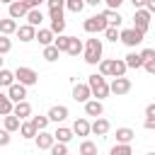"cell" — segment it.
Wrapping results in <instances>:
<instances>
[{
	"mask_svg": "<svg viewBox=\"0 0 155 155\" xmlns=\"http://www.w3.org/2000/svg\"><path fill=\"white\" fill-rule=\"evenodd\" d=\"M102 53H104V48H102V39L92 36V39H87V41L82 44V58H85L87 65H97V63L102 61Z\"/></svg>",
	"mask_w": 155,
	"mask_h": 155,
	"instance_id": "6da1fadb",
	"label": "cell"
},
{
	"mask_svg": "<svg viewBox=\"0 0 155 155\" xmlns=\"http://www.w3.org/2000/svg\"><path fill=\"white\" fill-rule=\"evenodd\" d=\"M87 87H90V94L94 97V99H104V97H109V82H107V78H102L99 73H94V75H90L87 78Z\"/></svg>",
	"mask_w": 155,
	"mask_h": 155,
	"instance_id": "7a4b0ae2",
	"label": "cell"
},
{
	"mask_svg": "<svg viewBox=\"0 0 155 155\" xmlns=\"http://www.w3.org/2000/svg\"><path fill=\"white\" fill-rule=\"evenodd\" d=\"M15 82H19V85H24V87H29V85H36V82H39V73H36L34 68L19 65V68L15 70Z\"/></svg>",
	"mask_w": 155,
	"mask_h": 155,
	"instance_id": "3957f363",
	"label": "cell"
},
{
	"mask_svg": "<svg viewBox=\"0 0 155 155\" xmlns=\"http://www.w3.org/2000/svg\"><path fill=\"white\" fill-rule=\"evenodd\" d=\"M143 39H145V34L136 31L133 27H131V29H121V31H119V41H121V44H126L128 48L140 46V44H143Z\"/></svg>",
	"mask_w": 155,
	"mask_h": 155,
	"instance_id": "277c9868",
	"label": "cell"
},
{
	"mask_svg": "<svg viewBox=\"0 0 155 155\" xmlns=\"http://www.w3.org/2000/svg\"><path fill=\"white\" fill-rule=\"evenodd\" d=\"M150 12L145 10V7H140V10H136V15H133V29L136 31H140V34H145L148 31V27H150Z\"/></svg>",
	"mask_w": 155,
	"mask_h": 155,
	"instance_id": "5b68a950",
	"label": "cell"
},
{
	"mask_svg": "<svg viewBox=\"0 0 155 155\" xmlns=\"http://www.w3.org/2000/svg\"><path fill=\"white\" fill-rule=\"evenodd\" d=\"M82 29H85L87 34H99V31L107 29V22H104L102 15H92V17H87V19L82 22Z\"/></svg>",
	"mask_w": 155,
	"mask_h": 155,
	"instance_id": "8992f818",
	"label": "cell"
},
{
	"mask_svg": "<svg viewBox=\"0 0 155 155\" xmlns=\"http://www.w3.org/2000/svg\"><path fill=\"white\" fill-rule=\"evenodd\" d=\"M109 92H114L116 97H121V94H128L131 92V80L124 75V78H114L111 80V85H109Z\"/></svg>",
	"mask_w": 155,
	"mask_h": 155,
	"instance_id": "52a82bcc",
	"label": "cell"
},
{
	"mask_svg": "<svg viewBox=\"0 0 155 155\" xmlns=\"http://www.w3.org/2000/svg\"><path fill=\"white\" fill-rule=\"evenodd\" d=\"M7 99L12 102V104H17V102H24V97H27V87L24 85H19V82H12L10 87H7Z\"/></svg>",
	"mask_w": 155,
	"mask_h": 155,
	"instance_id": "ba28073f",
	"label": "cell"
},
{
	"mask_svg": "<svg viewBox=\"0 0 155 155\" xmlns=\"http://www.w3.org/2000/svg\"><path fill=\"white\" fill-rule=\"evenodd\" d=\"M48 17H51V34L53 36H58V34H63L65 31V19H63V12H48Z\"/></svg>",
	"mask_w": 155,
	"mask_h": 155,
	"instance_id": "9c48e42d",
	"label": "cell"
},
{
	"mask_svg": "<svg viewBox=\"0 0 155 155\" xmlns=\"http://www.w3.org/2000/svg\"><path fill=\"white\" fill-rule=\"evenodd\" d=\"M7 17H10V19H15V22L27 17V7L22 5V0H15V2H10V5H7Z\"/></svg>",
	"mask_w": 155,
	"mask_h": 155,
	"instance_id": "30bf717a",
	"label": "cell"
},
{
	"mask_svg": "<svg viewBox=\"0 0 155 155\" xmlns=\"http://www.w3.org/2000/svg\"><path fill=\"white\" fill-rule=\"evenodd\" d=\"M90 97H92V94H90V87H87V82H75V85H73V99H75V102L85 104Z\"/></svg>",
	"mask_w": 155,
	"mask_h": 155,
	"instance_id": "8fae6325",
	"label": "cell"
},
{
	"mask_svg": "<svg viewBox=\"0 0 155 155\" xmlns=\"http://www.w3.org/2000/svg\"><path fill=\"white\" fill-rule=\"evenodd\" d=\"M46 119H48V121H56V124L65 121V119H68V107H63V104H53V107L48 109Z\"/></svg>",
	"mask_w": 155,
	"mask_h": 155,
	"instance_id": "7c38bea8",
	"label": "cell"
},
{
	"mask_svg": "<svg viewBox=\"0 0 155 155\" xmlns=\"http://www.w3.org/2000/svg\"><path fill=\"white\" fill-rule=\"evenodd\" d=\"M126 63L121 58H109V78H124L126 75Z\"/></svg>",
	"mask_w": 155,
	"mask_h": 155,
	"instance_id": "4fadbf2b",
	"label": "cell"
},
{
	"mask_svg": "<svg viewBox=\"0 0 155 155\" xmlns=\"http://www.w3.org/2000/svg\"><path fill=\"white\" fill-rule=\"evenodd\" d=\"M34 143H36L39 150H48L56 140H53V133H48V131H39V133L34 136Z\"/></svg>",
	"mask_w": 155,
	"mask_h": 155,
	"instance_id": "5bb4252c",
	"label": "cell"
},
{
	"mask_svg": "<svg viewBox=\"0 0 155 155\" xmlns=\"http://www.w3.org/2000/svg\"><path fill=\"white\" fill-rule=\"evenodd\" d=\"M12 114L19 119V121H24V119H29L31 116V104L24 99V102H17V104H12Z\"/></svg>",
	"mask_w": 155,
	"mask_h": 155,
	"instance_id": "9a60e30c",
	"label": "cell"
},
{
	"mask_svg": "<svg viewBox=\"0 0 155 155\" xmlns=\"http://www.w3.org/2000/svg\"><path fill=\"white\" fill-rule=\"evenodd\" d=\"M109 128H111V126H109V121H107L104 116H97V119L90 124V133H97V136H107Z\"/></svg>",
	"mask_w": 155,
	"mask_h": 155,
	"instance_id": "2e32d148",
	"label": "cell"
},
{
	"mask_svg": "<svg viewBox=\"0 0 155 155\" xmlns=\"http://www.w3.org/2000/svg\"><path fill=\"white\" fill-rule=\"evenodd\" d=\"M85 114L97 119V116H102V114H104V104H102L99 99H87V102H85Z\"/></svg>",
	"mask_w": 155,
	"mask_h": 155,
	"instance_id": "e0dca14e",
	"label": "cell"
},
{
	"mask_svg": "<svg viewBox=\"0 0 155 155\" xmlns=\"http://www.w3.org/2000/svg\"><path fill=\"white\" fill-rule=\"evenodd\" d=\"M102 17H104V22H107V27H121V22H124V17L119 15V10H104L102 12Z\"/></svg>",
	"mask_w": 155,
	"mask_h": 155,
	"instance_id": "ac0fdd59",
	"label": "cell"
},
{
	"mask_svg": "<svg viewBox=\"0 0 155 155\" xmlns=\"http://www.w3.org/2000/svg\"><path fill=\"white\" fill-rule=\"evenodd\" d=\"M27 24L34 27V29H41V22H44V12L41 10H27Z\"/></svg>",
	"mask_w": 155,
	"mask_h": 155,
	"instance_id": "d6986e66",
	"label": "cell"
},
{
	"mask_svg": "<svg viewBox=\"0 0 155 155\" xmlns=\"http://www.w3.org/2000/svg\"><path fill=\"white\" fill-rule=\"evenodd\" d=\"M15 34H17V39H19V41H24V44H27V41H34L36 29H34V27H29V24H22V27H17V31H15Z\"/></svg>",
	"mask_w": 155,
	"mask_h": 155,
	"instance_id": "ffe728a7",
	"label": "cell"
},
{
	"mask_svg": "<svg viewBox=\"0 0 155 155\" xmlns=\"http://www.w3.org/2000/svg\"><path fill=\"white\" fill-rule=\"evenodd\" d=\"M70 131H73V136H90V121L80 116V119H75V124H73Z\"/></svg>",
	"mask_w": 155,
	"mask_h": 155,
	"instance_id": "44dd1931",
	"label": "cell"
},
{
	"mask_svg": "<svg viewBox=\"0 0 155 155\" xmlns=\"http://www.w3.org/2000/svg\"><path fill=\"white\" fill-rule=\"evenodd\" d=\"M19 119L15 116V114H7V116H2V128L7 131V133H15V131H19Z\"/></svg>",
	"mask_w": 155,
	"mask_h": 155,
	"instance_id": "7402d4cb",
	"label": "cell"
},
{
	"mask_svg": "<svg viewBox=\"0 0 155 155\" xmlns=\"http://www.w3.org/2000/svg\"><path fill=\"white\" fill-rule=\"evenodd\" d=\"M53 140H56V143H65V145H68V143L73 140V131H70V128H65V126H61V128H56V131H53Z\"/></svg>",
	"mask_w": 155,
	"mask_h": 155,
	"instance_id": "603a6c76",
	"label": "cell"
},
{
	"mask_svg": "<svg viewBox=\"0 0 155 155\" xmlns=\"http://www.w3.org/2000/svg\"><path fill=\"white\" fill-rule=\"evenodd\" d=\"M133 138H136V131L133 128H128V126L116 128V143H131Z\"/></svg>",
	"mask_w": 155,
	"mask_h": 155,
	"instance_id": "cb8c5ba5",
	"label": "cell"
},
{
	"mask_svg": "<svg viewBox=\"0 0 155 155\" xmlns=\"http://www.w3.org/2000/svg\"><path fill=\"white\" fill-rule=\"evenodd\" d=\"M17 27H19V24H17L15 19H10V17L0 19V34H2V36H10V34H15V31H17Z\"/></svg>",
	"mask_w": 155,
	"mask_h": 155,
	"instance_id": "d4e9b609",
	"label": "cell"
},
{
	"mask_svg": "<svg viewBox=\"0 0 155 155\" xmlns=\"http://www.w3.org/2000/svg\"><path fill=\"white\" fill-rule=\"evenodd\" d=\"M34 39H36L41 46H51V44H53V34H51V29H36Z\"/></svg>",
	"mask_w": 155,
	"mask_h": 155,
	"instance_id": "484cf974",
	"label": "cell"
},
{
	"mask_svg": "<svg viewBox=\"0 0 155 155\" xmlns=\"http://www.w3.org/2000/svg\"><path fill=\"white\" fill-rule=\"evenodd\" d=\"M19 133H22V138L31 140V138H34V136H36L39 131L34 128V124H31V121H22V124H19Z\"/></svg>",
	"mask_w": 155,
	"mask_h": 155,
	"instance_id": "4316f807",
	"label": "cell"
},
{
	"mask_svg": "<svg viewBox=\"0 0 155 155\" xmlns=\"http://www.w3.org/2000/svg\"><path fill=\"white\" fill-rule=\"evenodd\" d=\"M68 44H70V36H68V34L53 36V46L58 48V53H65V51H68Z\"/></svg>",
	"mask_w": 155,
	"mask_h": 155,
	"instance_id": "83f0119b",
	"label": "cell"
},
{
	"mask_svg": "<svg viewBox=\"0 0 155 155\" xmlns=\"http://www.w3.org/2000/svg\"><path fill=\"white\" fill-rule=\"evenodd\" d=\"M68 56H80L82 53V41L78 39V36H70V44H68V51H65Z\"/></svg>",
	"mask_w": 155,
	"mask_h": 155,
	"instance_id": "f1b7e54d",
	"label": "cell"
},
{
	"mask_svg": "<svg viewBox=\"0 0 155 155\" xmlns=\"http://www.w3.org/2000/svg\"><path fill=\"white\" fill-rule=\"evenodd\" d=\"M109 155H133V148H131V143H116L109 150Z\"/></svg>",
	"mask_w": 155,
	"mask_h": 155,
	"instance_id": "f546056e",
	"label": "cell"
},
{
	"mask_svg": "<svg viewBox=\"0 0 155 155\" xmlns=\"http://www.w3.org/2000/svg\"><path fill=\"white\" fill-rule=\"evenodd\" d=\"M58 56H61V53H58V48H56L53 44H51V46H44V53H41V58H44V61L53 63V61H58Z\"/></svg>",
	"mask_w": 155,
	"mask_h": 155,
	"instance_id": "4dcf8cb0",
	"label": "cell"
},
{
	"mask_svg": "<svg viewBox=\"0 0 155 155\" xmlns=\"http://www.w3.org/2000/svg\"><path fill=\"white\" fill-rule=\"evenodd\" d=\"M15 82V73L7 68H0V87H10Z\"/></svg>",
	"mask_w": 155,
	"mask_h": 155,
	"instance_id": "1f68e13d",
	"label": "cell"
},
{
	"mask_svg": "<svg viewBox=\"0 0 155 155\" xmlns=\"http://www.w3.org/2000/svg\"><path fill=\"white\" fill-rule=\"evenodd\" d=\"M124 63H126V68H143V61H140V56L138 53H128L126 58H124Z\"/></svg>",
	"mask_w": 155,
	"mask_h": 155,
	"instance_id": "d6a6232c",
	"label": "cell"
},
{
	"mask_svg": "<svg viewBox=\"0 0 155 155\" xmlns=\"http://www.w3.org/2000/svg\"><path fill=\"white\" fill-rule=\"evenodd\" d=\"M7 114H12V102L7 99V94H2V92H0V119H2V116H7Z\"/></svg>",
	"mask_w": 155,
	"mask_h": 155,
	"instance_id": "836d02e7",
	"label": "cell"
},
{
	"mask_svg": "<svg viewBox=\"0 0 155 155\" xmlns=\"http://www.w3.org/2000/svg\"><path fill=\"white\" fill-rule=\"evenodd\" d=\"M80 155H97V143L82 140V143H80Z\"/></svg>",
	"mask_w": 155,
	"mask_h": 155,
	"instance_id": "e575fe53",
	"label": "cell"
},
{
	"mask_svg": "<svg viewBox=\"0 0 155 155\" xmlns=\"http://www.w3.org/2000/svg\"><path fill=\"white\" fill-rule=\"evenodd\" d=\"M29 121L34 124V128H36V131H46V126H48V119H46V116H41V114H39V116H31Z\"/></svg>",
	"mask_w": 155,
	"mask_h": 155,
	"instance_id": "d590c367",
	"label": "cell"
},
{
	"mask_svg": "<svg viewBox=\"0 0 155 155\" xmlns=\"http://www.w3.org/2000/svg\"><path fill=\"white\" fill-rule=\"evenodd\" d=\"M65 7H68L70 12H75V15H78V12H82L85 2H82V0H65Z\"/></svg>",
	"mask_w": 155,
	"mask_h": 155,
	"instance_id": "8d00e7d4",
	"label": "cell"
},
{
	"mask_svg": "<svg viewBox=\"0 0 155 155\" xmlns=\"http://www.w3.org/2000/svg\"><path fill=\"white\" fill-rule=\"evenodd\" d=\"M46 5H48V12H63L65 0H46Z\"/></svg>",
	"mask_w": 155,
	"mask_h": 155,
	"instance_id": "74e56055",
	"label": "cell"
},
{
	"mask_svg": "<svg viewBox=\"0 0 155 155\" xmlns=\"http://www.w3.org/2000/svg\"><path fill=\"white\" fill-rule=\"evenodd\" d=\"M10 51H12L10 36H2V34H0V56H5V53H10Z\"/></svg>",
	"mask_w": 155,
	"mask_h": 155,
	"instance_id": "f35d334b",
	"label": "cell"
},
{
	"mask_svg": "<svg viewBox=\"0 0 155 155\" xmlns=\"http://www.w3.org/2000/svg\"><path fill=\"white\" fill-rule=\"evenodd\" d=\"M48 150H51V155H68V145L65 143H53Z\"/></svg>",
	"mask_w": 155,
	"mask_h": 155,
	"instance_id": "ab89813d",
	"label": "cell"
},
{
	"mask_svg": "<svg viewBox=\"0 0 155 155\" xmlns=\"http://www.w3.org/2000/svg\"><path fill=\"white\" fill-rule=\"evenodd\" d=\"M104 36H107V41H114V44H116V41H119V29H116V27H107V29H104Z\"/></svg>",
	"mask_w": 155,
	"mask_h": 155,
	"instance_id": "60d3db41",
	"label": "cell"
},
{
	"mask_svg": "<svg viewBox=\"0 0 155 155\" xmlns=\"http://www.w3.org/2000/svg\"><path fill=\"white\" fill-rule=\"evenodd\" d=\"M97 65H99V75L102 78H109V58H102Z\"/></svg>",
	"mask_w": 155,
	"mask_h": 155,
	"instance_id": "b9f144b4",
	"label": "cell"
},
{
	"mask_svg": "<svg viewBox=\"0 0 155 155\" xmlns=\"http://www.w3.org/2000/svg\"><path fill=\"white\" fill-rule=\"evenodd\" d=\"M138 56H140V61H143V63H145V61H155V51H153V48H143Z\"/></svg>",
	"mask_w": 155,
	"mask_h": 155,
	"instance_id": "7bdbcfd3",
	"label": "cell"
},
{
	"mask_svg": "<svg viewBox=\"0 0 155 155\" xmlns=\"http://www.w3.org/2000/svg\"><path fill=\"white\" fill-rule=\"evenodd\" d=\"M10 140H12V133H7L5 128H0V148L2 145H10Z\"/></svg>",
	"mask_w": 155,
	"mask_h": 155,
	"instance_id": "ee69618b",
	"label": "cell"
},
{
	"mask_svg": "<svg viewBox=\"0 0 155 155\" xmlns=\"http://www.w3.org/2000/svg\"><path fill=\"white\" fill-rule=\"evenodd\" d=\"M41 2H46V0H22V5H24L27 10H39Z\"/></svg>",
	"mask_w": 155,
	"mask_h": 155,
	"instance_id": "f6af8a7d",
	"label": "cell"
},
{
	"mask_svg": "<svg viewBox=\"0 0 155 155\" xmlns=\"http://www.w3.org/2000/svg\"><path fill=\"white\" fill-rule=\"evenodd\" d=\"M102 2H107V10H119L124 0H102Z\"/></svg>",
	"mask_w": 155,
	"mask_h": 155,
	"instance_id": "bcb514c9",
	"label": "cell"
},
{
	"mask_svg": "<svg viewBox=\"0 0 155 155\" xmlns=\"http://www.w3.org/2000/svg\"><path fill=\"white\" fill-rule=\"evenodd\" d=\"M145 119H155V104H148L145 107Z\"/></svg>",
	"mask_w": 155,
	"mask_h": 155,
	"instance_id": "7dc6e473",
	"label": "cell"
},
{
	"mask_svg": "<svg viewBox=\"0 0 155 155\" xmlns=\"http://www.w3.org/2000/svg\"><path fill=\"white\" fill-rule=\"evenodd\" d=\"M143 68H145L148 73H155V61H145V63H143Z\"/></svg>",
	"mask_w": 155,
	"mask_h": 155,
	"instance_id": "c3c4849f",
	"label": "cell"
},
{
	"mask_svg": "<svg viewBox=\"0 0 155 155\" xmlns=\"http://www.w3.org/2000/svg\"><path fill=\"white\" fill-rule=\"evenodd\" d=\"M145 10L153 15V12H155V0H145Z\"/></svg>",
	"mask_w": 155,
	"mask_h": 155,
	"instance_id": "681fc988",
	"label": "cell"
},
{
	"mask_svg": "<svg viewBox=\"0 0 155 155\" xmlns=\"http://www.w3.org/2000/svg\"><path fill=\"white\" fill-rule=\"evenodd\" d=\"M131 2H133V7H136V10H140V7H145V0H131Z\"/></svg>",
	"mask_w": 155,
	"mask_h": 155,
	"instance_id": "f907efd6",
	"label": "cell"
},
{
	"mask_svg": "<svg viewBox=\"0 0 155 155\" xmlns=\"http://www.w3.org/2000/svg\"><path fill=\"white\" fill-rule=\"evenodd\" d=\"M82 2H85V5H90V7H97L102 0H82Z\"/></svg>",
	"mask_w": 155,
	"mask_h": 155,
	"instance_id": "816d5d0a",
	"label": "cell"
},
{
	"mask_svg": "<svg viewBox=\"0 0 155 155\" xmlns=\"http://www.w3.org/2000/svg\"><path fill=\"white\" fill-rule=\"evenodd\" d=\"M145 128H155V119H145Z\"/></svg>",
	"mask_w": 155,
	"mask_h": 155,
	"instance_id": "f5cc1de1",
	"label": "cell"
},
{
	"mask_svg": "<svg viewBox=\"0 0 155 155\" xmlns=\"http://www.w3.org/2000/svg\"><path fill=\"white\" fill-rule=\"evenodd\" d=\"M10 2H15V0H0V5H10Z\"/></svg>",
	"mask_w": 155,
	"mask_h": 155,
	"instance_id": "db71d44e",
	"label": "cell"
},
{
	"mask_svg": "<svg viewBox=\"0 0 155 155\" xmlns=\"http://www.w3.org/2000/svg\"><path fill=\"white\" fill-rule=\"evenodd\" d=\"M0 68H2V56H0Z\"/></svg>",
	"mask_w": 155,
	"mask_h": 155,
	"instance_id": "11a10c76",
	"label": "cell"
},
{
	"mask_svg": "<svg viewBox=\"0 0 155 155\" xmlns=\"http://www.w3.org/2000/svg\"><path fill=\"white\" fill-rule=\"evenodd\" d=\"M148 155H155V153H148Z\"/></svg>",
	"mask_w": 155,
	"mask_h": 155,
	"instance_id": "9f6ffc18",
	"label": "cell"
},
{
	"mask_svg": "<svg viewBox=\"0 0 155 155\" xmlns=\"http://www.w3.org/2000/svg\"><path fill=\"white\" fill-rule=\"evenodd\" d=\"M0 121H2V119H0Z\"/></svg>",
	"mask_w": 155,
	"mask_h": 155,
	"instance_id": "6f0895ef",
	"label": "cell"
}]
</instances>
